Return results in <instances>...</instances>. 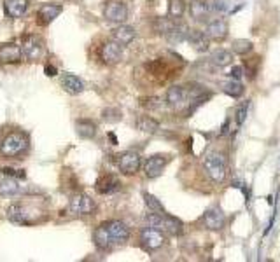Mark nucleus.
<instances>
[{"instance_id":"nucleus-40","label":"nucleus","mask_w":280,"mask_h":262,"mask_svg":"<svg viewBox=\"0 0 280 262\" xmlns=\"http://www.w3.org/2000/svg\"><path fill=\"white\" fill-rule=\"evenodd\" d=\"M244 74H245V69L244 67H233V69H231V77L233 79H242L244 77Z\"/></svg>"},{"instance_id":"nucleus-25","label":"nucleus","mask_w":280,"mask_h":262,"mask_svg":"<svg viewBox=\"0 0 280 262\" xmlns=\"http://www.w3.org/2000/svg\"><path fill=\"white\" fill-rule=\"evenodd\" d=\"M93 241H95L96 248H100V250H109L110 246L114 245L109 233H107V229L103 227V224H100L95 229V233H93Z\"/></svg>"},{"instance_id":"nucleus-43","label":"nucleus","mask_w":280,"mask_h":262,"mask_svg":"<svg viewBox=\"0 0 280 262\" xmlns=\"http://www.w3.org/2000/svg\"><path fill=\"white\" fill-rule=\"evenodd\" d=\"M109 140H110L112 145H118V137H116L114 133H109Z\"/></svg>"},{"instance_id":"nucleus-2","label":"nucleus","mask_w":280,"mask_h":262,"mask_svg":"<svg viewBox=\"0 0 280 262\" xmlns=\"http://www.w3.org/2000/svg\"><path fill=\"white\" fill-rule=\"evenodd\" d=\"M145 222H147V226L156 227V229L163 231L165 234H170V236H179V234H182V231H184V224H182L179 219H175V217L165 215V212L151 213V215L145 217Z\"/></svg>"},{"instance_id":"nucleus-41","label":"nucleus","mask_w":280,"mask_h":262,"mask_svg":"<svg viewBox=\"0 0 280 262\" xmlns=\"http://www.w3.org/2000/svg\"><path fill=\"white\" fill-rule=\"evenodd\" d=\"M214 9L215 11H228V4L224 0H214Z\"/></svg>"},{"instance_id":"nucleus-7","label":"nucleus","mask_w":280,"mask_h":262,"mask_svg":"<svg viewBox=\"0 0 280 262\" xmlns=\"http://www.w3.org/2000/svg\"><path fill=\"white\" fill-rule=\"evenodd\" d=\"M140 241H142V246H144L145 250L152 252V250H158L165 245V233L156 229V227H152V226H147L145 229H142Z\"/></svg>"},{"instance_id":"nucleus-6","label":"nucleus","mask_w":280,"mask_h":262,"mask_svg":"<svg viewBox=\"0 0 280 262\" xmlns=\"http://www.w3.org/2000/svg\"><path fill=\"white\" fill-rule=\"evenodd\" d=\"M21 51H23V56L30 61H37L44 56L46 52V46H44V40L37 35H28L23 39V44H21Z\"/></svg>"},{"instance_id":"nucleus-34","label":"nucleus","mask_w":280,"mask_h":262,"mask_svg":"<svg viewBox=\"0 0 280 262\" xmlns=\"http://www.w3.org/2000/svg\"><path fill=\"white\" fill-rule=\"evenodd\" d=\"M142 198H144V203L147 205V208L151 210V212H158V213L165 212V207L161 205V201L156 196H152L151 192H142Z\"/></svg>"},{"instance_id":"nucleus-29","label":"nucleus","mask_w":280,"mask_h":262,"mask_svg":"<svg viewBox=\"0 0 280 262\" xmlns=\"http://www.w3.org/2000/svg\"><path fill=\"white\" fill-rule=\"evenodd\" d=\"M135 126L137 129L142 131V133H147V135H152L156 133V131L159 129V122L156 121V119L149 117V115H139L135 121Z\"/></svg>"},{"instance_id":"nucleus-27","label":"nucleus","mask_w":280,"mask_h":262,"mask_svg":"<svg viewBox=\"0 0 280 262\" xmlns=\"http://www.w3.org/2000/svg\"><path fill=\"white\" fill-rule=\"evenodd\" d=\"M189 13L195 21H203L208 16V4L205 0H191L189 2Z\"/></svg>"},{"instance_id":"nucleus-26","label":"nucleus","mask_w":280,"mask_h":262,"mask_svg":"<svg viewBox=\"0 0 280 262\" xmlns=\"http://www.w3.org/2000/svg\"><path fill=\"white\" fill-rule=\"evenodd\" d=\"M76 131L81 138L89 140V138H95L96 135V124L89 119H77L76 121Z\"/></svg>"},{"instance_id":"nucleus-5","label":"nucleus","mask_w":280,"mask_h":262,"mask_svg":"<svg viewBox=\"0 0 280 262\" xmlns=\"http://www.w3.org/2000/svg\"><path fill=\"white\" fill-rule=\"evenodd\" d=\"M72 215H91L96 210V203L88 196V194H76L70 198L69 207H67Z\"/></svg>"},{"instance_id":"nucleus-28","label":"nucleus","mask_w":280,"mask_h":262,"mask_svg":"<svg viewBox=\"0 0 280 262\" xmlns=\"http://www.w3.org/2000/svg\"><path fill=\"white\" fill-rule=\"evenodd\" d=\"M219 86H221L224 95L231 96V98H240V96L244 95V84H242L240 81H237V79H231V81H222Z\"/></svg>"},{"instance_id":"nucleus-14","label":"nucleus","mask_w":280,"mask_h":262,"mask_svg":"<svg viewBox=\"0 0 280 262\" xmlns=\"http://www.w3.org/2000/svg\"><path fill=\"white\" fill-rule=\"evenodd\" d=\"M203 224H205V227L210 231H221L224 227V224H226V217H224V213L221 212V208H217V207L208 208L203 215Z\"/></svg>"},{"instance_id":"nucleus-10","label":"nucleus","mask_w":280,"mask_h":262,"mask_svg":"<svg viewBox=\"0 0 280 262\" xmlns=\"http://www.w3.org/2000/svg\"><path fill=\"white\" fill-rule=\"evenodd\" d=\"M168 164V159L161 154L151 156L144 161V173L147 178H158L163 173L165 166Z\"/></svg>"},{"instance_id":"nucleus-24","label":"nucleus","mask_w":280,"mask_h":262,"mask_svg":"<svg viewBox=\"0 0 280 262\" xmlns=\"http://www.w3.org/2000/svg\"><path fill=\"white\" fill-rule=\"evenodd\" d=\"M119 189V180L114 175H103L96 180V192L98 194H110Z\"/></svg>"},{"instance_id":"nucleus-30","label":"nucleus","mask_w":280,"mask_h":262,"mask_svg":"<svg viewBox=\"0 0 280 262\" xmlns=\"http://www.w3.org/2000/svg\"><path fill=\"white\" fill-rule=\"evenodd\" d=\"M18 192H21V185L16 177H7L0 182V196H13Z\"/></svg>"},{"instance_id":"nucleus-16","label":"nucleus","mask_w":280,"mask_h":262,"mask_svg":"<svg viewBox=\"0 0 280 262\" xmlns=\"http://www.w3.org/2000/svg\"><path fill=\"white\" fill-rule=\"evenodd\" d=\"M60 82H62V88L65 89L67 93H70V95H79V93L84 91V82L83 79H79L77 76H74V74H62V79H60Z\"/></svg>"},{"instance_id":"nucleus-23","label":"nucleus","mask_w":280,"mask_h":262,"mask_svg":"<svg viewBox=\"0 0 280 262\" xmlns=\"http://www.w3.org/2000/svg\"><path fill=\"white\" fill-rule=\"evenodd\" d=\"M207 37L210 40H222L228 35V23L224 20H215L212 23H208L207 30H205Z\"/></svg>"},{"instance_id":"nucleus-11","label":"nucleus","mask_w":280,"mask_h":262,"mask_svg":"<svg viewBox=\"0 0 280 262\" xmlns=\"http://www.w3.org/2000/svg\"><path fill=\"white\" fill-rule=\"evenodd\" d=\"M103 227L109 233L112 243H123L130 238L128 226L125 222H121V220H107V222H103Z\"/></svg>"},{"instance_id":"nucleus-1","label":"nucleus","mask_w":280,"mask_h":262,"mask_svg":"<svg viewBox=\"0 0 280 262\" xmlns=\"http://www.w3.org/2000/svg\"><path fill=\"white\" fill-rule=\"evenodd\" d=\"M30 138L23 131H13L0 142V154L6 157H18L28 151Z\"/></svg>"},{"instance_id":"nucleus-12","label":"nucleus","mask_w":280,"mask_h":262,"mask_svg":"<svg viewBox=\"0 0 280 262\" xmlns=\"http://www.w3.org/2000/svg\"><path fill=\"white\" fill-rule=\"evenodd\" d=\"M103 16L112 23H125L128 18V7L123 2H109L103 9Z\"/></svg>"},{"instance_id":"nucleus-22","label":"nucleus","mask_w":280,"mask_h":262,"mask_svg":"<svg viewBox=\"0 0 280 262\" xmlns=\"http://www.w3.org/2000/svg\"><path fill=\"white\" fill-rule=\"evenodd\" d=\"M28 9V0H4V11L9 18H21Z\"/></svg>"},{"instance_id":"nucleus-35","label":"nucleus","mask_w":280,"mask_h":262,"mask_svg":"<svg viewBox=\"0 0 280 262\" xmlns=\"http://www.w3.org/2000/svg\"><path fill=\"white\" fill-rule=\"evenodd\" d=\"M233 51L237 52V54H240V56H245V54H249L252 49H254V46H252V42L251 40H247V39H237V40H233Z\"/></svg>"},{"instance_id":"nucleus-37","label":"nucleus","mask_w":280,"mask_h":262,"mask_svg":"<svg viewBox=\"0 0 280 262\" xmlns=\"http://www.w3.org/2000/svg\"><path fill=\"white\" fill-rule=\"evenodd\" d=\"M102 119L105 122H119L123 119V114H121V110L119 108H103L102 110Z\"/></svg>"},{"instance_id":"nucleus-18","label":"nucleus","mask_w":280,"mask_h":262,"mask_svg":"<svg viewBox=\"0 0 280 262\" xmlns=\"http://www.w3.org/2000/svg\"><path fill=\"white\" fill-rule=\"evenodd\" d=\"M188 96V88H184V86H170L166 91V103L170 107H181L182 103H186Z\"/></svg>"},{"instance_id":"nucleus-36","label":"nucleus","mask_w":280,"mask_h":262,"mask_svg":"<svg viewBox=\"0 0 280 262\" xmlns=\"http://www.w3.org/2000/svg\"><path fill=\"white\" fill-rule=\"evenodd\" d=\"M140 107L147 108V110H159L163 107V100L159 96H144L139 100Z\"/></svg>"},{"instance_id":"nucleus-39","label":"nucleus","mask_w":280,"mask_h":262,"mask_svg":"<svg viewBox=\"0 0 280 262\" xmlns=\"http://www.w3.org/2000/svg\"><path fill=\"white\" fill-rule=\"evenodd\" d=\"M4 173L7 177H16V178H25V171L23 170H11V168H4Z\"/></svg>"},{"instance_id":"nucleus-19","label":"nucleus","mask_w":280,"mask_h":262,"mask_svg":"<svg viewBox=\"0 0 280 262\" xmlns=\"http://www.w3.org/2000/svg\"><path fill=\"white\" fill-rule=\"evenodd\" d=\"M135 28L130 25H119L116 26L114 30H112V39L116 40V42H119L121 46H126V44L133 42V39H135Z\"/></svg>"},{"instance_id":"nucleus-15","label":"nucleus","mask_w":280,"mask_h":262,"mask_svg":"<svg viewBox=\"0 0 280 262\" xmlns=\"http://www.w3.org/2000/svg\"><path fill=\"white\" fill-rule=\"evenodd\" d=\"M63 7L60 6V4H44L42 7H40L39 11H37V18H39V23L42 26L53 23L56 18L62 14Z\"/></svg>"},{"instance_id":"nucleus-21","label":"nucleus","mask_w":280,"mask_h":262,"mask_svg":"<svg viewBox=\"0 0 280 262\" xmlns=\"http://www.w3.org/2000/svg\"><path fill=\"white\" fill-rule=\"evenodd\" d=\"M188 33H189L188 26L182 23H175L163 37H165V40L168 44H181L188 39Z\"/></svg>"},{"instance_id":"nucleus-8","label":"nucleus","mask_w":280,"mask_h":262,"mask_svg":"<svg viewBox=\"0 0 280 262\" xmlns=\"http://www.w3.org/2000/svg\"><path fill=\"white\" fill-rule=\"evenodd\" d=\"M140 156L133 151H126L121 156H118V168L125 175H135L140 170Z\"/></svg>"},{"instance_id":"nucleus-17","label":"nucleus","mask_w":280,"mask_h":262,"mask_svg":"<svg viewBox=\"0 0 280 262\" xmlns=\"http://www.w3.org/2000/svg\"><path fill=\"white\" fill-rule=\"evenodd\" d=\"M188 42L193 49H196L200 52H207L208 47H210V39L207 37V33L200 32V30H189Z\"/></svg>"},{"instance_id":"nucleus-32","label":"nucleus","mask_w":280,"mask_h":262,"mask_svg":"<svg viewBox=\"0 0 280 262\" xmlns=\"http://www.w3.org/2000/svg\"><path fill=\"white\" fill-rule=\"evenodd\" d=\"M184 0H168V18L179 21L182 16H184Z\"/></svg>"},{"instance_id":"nucleus-13","label":"nucleus","mask_w":280,"mask_h":262,"mask_svg":"<svg viewBox=\"0 0 280 262\" xmlns=\"http://www.w3.org/2000/svg\"><path fill=\"white\" fill-rule=\"evenodd\" d=\"M23 56L21 46L14 42L0 44V65H9V63H18Z\"/></svg>"},{"instance_id":"nucleus-38","label":"nucleus","mask_w":280,"mask_h":262,"mask_svg":"<svg viewBox=\"0 0 280 262\" xmlns=\"http://www.w3.org/2000/svg\"><path fill=\"white\" fill-rule=\"evenodd\" d=\"M247 108H249V103H244L237 108V124L242 126L245 122V119H247Z\"/></svg>"},{"instance_id":"nucleus-9","label":"nucleus","mask_w":280,"mask_h":262,"mask_svg":"<svg viewBox=\"0 0 280 262\" xmlns=\"http://www.w3.org/2000/svg\"><path fill=\"white\" fill-rule=\"evenodd\" d=\"M100 58H102V61L105 63V65H116V63H119L123 58L121 44L116 42L114 39L103 42L102 47H100Z\"/></svg>"},{"instance_id":"nucleus-31","label":"nucleus","mask_w":280,"mask_h":262,"mask_svg":"<svg viewBox=\"0 0 280 262\" xmlns=\"http://www.w3.org/2000/svg\"><path fill=\"white\" fill-rule=\"evenodd\" d=\"M210 59L214 61V65H217V67H228L233 61V52L228 49H217L212 52Z\"/></svg>"},{"instance_id":"nucleus-44","label":"nucleus","mask_w":280,"mask_h":262,"mask_svg":"<svg viewBox=\"0 0 280 262\" xmlns=\"http://www.w3.org/2000/svg\"><path fill=\"white\" fill-rule=\"evenodd\" d=\"M266 201H268V205H273V196H268Z\"/></svg>"},{"instance_id":"nucleus-4","label":"nucleus","mask_w":280,"mask_h":262,"mask_svg":"<svg viewBox=\"0 0 280 262\" xmlns=\"http://www.w3.org/2000/svg\"><path fill=\"white\" fill-rule=\"evenodd\" d=\"M203 166H205L207 175L212 178V180L217 182V183L224 182L228 168H226V159H224L222 154H219V152H210V154L205 157Z\"/></svg>"},{"instance_id":"nucleus-3","label":"nucleus","mask_w":280,"mask_h":262,"mask_svg":"<svg viewBox=\"0 0 280 262\" xmlns=\"http://www.w3.org/2000/svg\"><path fill=\"white\" fill-rule=\"evenodd\" d=\"M7 219L11 222L16 224H23V226H30V224H37L42 220L39 210H33L32 207H25L21 203L11 205L9 210H7Z\"/></svg>"},{"instance_id":"nucleus-42","label":"nucleus","mask_w":280,"mask_h":262,"mask_svg":"<svg viewBox=\"0 0 280 262\" xmlns=\"http://www.w3.org/2000/svg\"><path fill=\"white\" fill-rule=\"evenodd\" d=\"M44 72H46V76L47 77H54L56 74H58V69L53 65H46V69H44Z\"/></svg>"},{"instance_id":"nucleus-33","label":"nucleus","mask_w":280,"mask_h":262,"mask_svg":"<svg viewBox=\"0 0 280 262\" xmlns=\"http://www.w3.org/2000/svg\"><path fill=\"white\" fill-rule=\"evenodd\" d=\"M174 25H175V20H172V18H156V20L152 21V28H154V32L159 33V35H165Z\"/></svg>"},{"instance_id":"nucleus-20","label":"nucleus","mask_w":280,"mask_h":262,"mask_svg":"<svg viewBox=\"0 0 280 262\" xmlns=\"http://www.w3.org/2000/svg\"><path fill=\"white\" fill-rule=\"evenodd\" d=\"M144 69L149 72V76H152L154 79H159V82L166 81L168 72H170V70H168V65L163 59H152V61L145 63Z\"/></svg>"}]
</instances>
